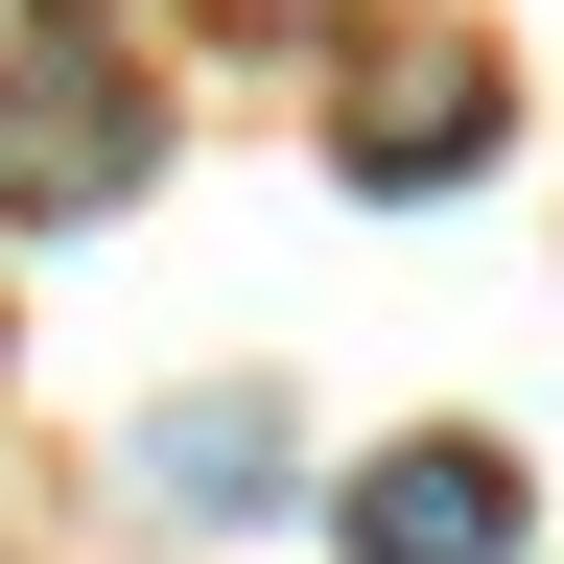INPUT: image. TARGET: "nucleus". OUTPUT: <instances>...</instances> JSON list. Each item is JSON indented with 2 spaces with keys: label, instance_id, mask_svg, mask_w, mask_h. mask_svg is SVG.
I'll return each instance as SVG.
<instances>
[{
  "label": "nucleus",
  "instance_id": "nucleus-1",
  "mask_svg": "<svg viewBox=\"0 0 564 564\" xmlns=\"http://www.w3.org/2000/svg\"><path fill=\"white\" fill-rule=\"evenodd\" d=\"M141 141H165V118H141V70H118V47H24V95H0V188H24V212L141 188Z\"/></svg>",
  "mask_w": 564,
  "mask_h": 564
},
{
  "label": "nucleus",
  "instance_id": "nucleus-2",
  "mask_svg": "<svg viewBox=\"0 0 564 564\" xmlns=\"http://www.w3.org/2000/svg\"><path fill=\"white\" fill-rule=\"evenodd\" d=\"M352 564H518V447H470V423L377 447L352 470Z\"/></svg>",
  "mask_w": 564,
  "mask_h": 564
},
{
  "label": "nucleus",
  "instance_id": "nucleus-3",
  "mask_svg": "<svg viewBox=\"0 0 564 564\" xmlns=\"http://www.w3.org/2000/svg\"><path fill=\"white\" fill-rule=\"evenodd\" d=\"M141 494H165V518H282V494H306V423H282L259 377H212V400L141 423Z\"/></svg>",
  "mask_w": 564,
  "mask_h": 564
},
{
  "label": "nucleus",
  "instance_id": "nucleus-4",
  "mask_svg": "<svg viewBox=\"0 0 564 564\" xmlns=\"http://www.w3.org/2000/svg\"><path fill=\"white\" fill-rule=\"evenodd\" d=\"M447 165H494V47H400L352 95V188H447Z\"/></svg>",
  "mask_w": 564,
  "mask_h": 564
}]
</instances>
